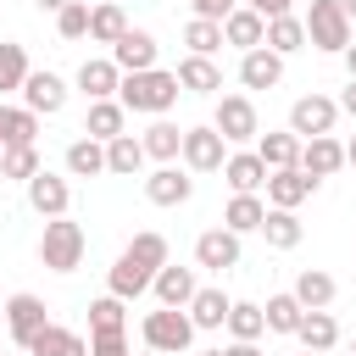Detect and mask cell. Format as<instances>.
Here are the masks:
<instances>
[{"instance_id":"obj_41","label":"cell","mask_w":356,"mask_h":356,"mask_svg":"<svg viewBox=\"0 0 356 356\" xmlns=\"http://www.w3.org/2000/svg\"><path fill=\"white\" fill-rule=\"evenodd\" d=\"M184 44H189V56H217V50H222V22L189 17V22H184Z\"/></svg>"},{"instance_id":"obj_6","label":"cell","mask_w":356,"mask_h":356,"mask_svg":"<svg viewBox=\"0 0 356 356\" xmlns=\"http://www.w3.org/2000/svg\"><path fill=\"white\" fill-rule=\"evenodd\" d=\"M178 156H184V172H222V161H228V145H222V134L206 122V128H184V145H178Z\"/></svg>"},{"instance_id":"obj_42","label":"cell","mask_w":356,"mask_h":356,"mask_svg":"<svg viewBox=\"0 0 356 356\" xmlns=\"http://www.w3.org/2000/svg\"><path fill=\"white\" fill-rule=\"evenodd\" d=\"M33 172H39V145H11V150H0V178L28 184Z\"/></svg>"},{"instance_id":"obj_28","label":"cell","mask_w":356,"mask_h":356,"mask_svg":"<svg viewBox=\"0 0 356 356\" xmlns=\"http://www.w3.org/2000/svg\"><path fill=\"white\" fill-rule=\"evenodd\" d=\"M256 156H261L267 172H284V167L300 161V139H295L289 128H284V134H256Z\"/></svg>"},{"instance_id":"obj_52","label":"cell","mask_w":356,"mask_h":356,"mask_svg":"<svg viewBox=\"0 0 356 356\" xmlns=\"http://www.w3.org/2000/svg\"><path fill=\"white\" fill-rule=\"evenodd\" d=\"M345 167H356V134L345 139Z\"/></svg>"},{"instance_id":"obj_33","label":"cell","mask_w":356,"mask_h":356,"mask_svg":"<svg viewBox=\"0 0 356 356\" xmlns=\"http://www.w3.org/2000/svg\"><path fill=\"white\" fill-rule=\"evenodd\" d=\"M261 217H267V200H261V195H234V200L222 206V228H228V234H256Z\"/></svg>"},{"instance_id":"obj_34","label":"cell","mask_w":356,"mask_h":356,"mask_svg":"<svg viewBox=\"0 0 356 356\" xmlns=\"http://www.w3.org/2000/svg\"><path fill=\"white\" fill-rule=\"evenodd\" d=\"M122 122H128V111H122L117 100H89V117H83V134L106 145V139H117V134H122Z\"/></svg>"},{"instance_id":"obj_26","label":"cell","mask_w":356,"mask_h":356,"mask_svg":"<svg viewBox=\"0 0 356 356\" xmlns=\"http://www.w3.org/2000/svg\"><path fill=\"white\" fill-rule=\"evenodd\" d=\"M306 312H328L334 306V295H339V284L323 273V267H300V278H295V289H289Z\"/></svg>"},{"instance_id":"obj_59","label":"cell","mask_w":356,"mask_h":356,"mask_svg":"<svg viewBox=\"0 0 356 356\" xmlns=\"http://www.w3.org/2000/svg\"><path fill=\"white\" fill-rule=\"evenodd\" d=\"M22 356H28V350H22Z\"/></svg>"},{"instance_id":"obj_57","label":"cell","mask_w":356,"mask_h":356,"mask_svg":"<svg viewBox=\"0 0 356 356\" xmlns=\"http://www.w3.org/2000/svg\"><path fill=\"white\" fill-rule=\"evenodd\" d=\"M300 356H317V350H300Z\"/></svg>"},{"instance_id":"obj_25","label":"cell","mask_w":356,"mask_h":356,"mask_svg":"<svg viewBox=\"0 0 356 356\" xmlns=\"http://www.w3.org/2000/svg\"><path fill=\"white\" fill-rule=\"evenodd\" d=\"M222 178H228V189H234V195H256V189L267 184V167H261V156H256V150H234V156L222 161Z\"/></svg>"},{"instance_id":"obj_35","label":"cell","mask_w":356,"mask_h":356,"mask_svg":"<svg viewBox=\"0 0 356 356\" xmlns=\"http://www.w3.org/2000/svg\"><path fill=\"white\" fill-rule=\"evenodd\" d=\"M122 33H128V17H122V6H111V0L89 6V39H95V44H117Z\"/></svg>"},{"instance_id":"obj_38","label":"cell","mask_w":356,"mask_h":356,"mask_svg":"<svg viewBox=\"0 0 356 356\" xmlns=\"http://www.w3.org/2000/svg\"><path fill=\"white\" fill-rule=\"evenodd\" d=\"M122 328H128V300H117V295L89 300V334H122Z\"/></svg>"},{"instance_id":"obj_3","label":"cell","mask_w":356,"mask_h":356,"mask_svg":"<svg viewBox=\"0 0 356 356\" xmlns=\"http://www.w3.org/2000/svg\"><path fill=\"white\" fill-rule=\"evenodd\" d=\"M139 334H145V350H161V356H178V350L195 345V323H189L184 306H156V312H145Z\"/></svg>"},{"instance_id":"obj_30","label":"cell","mask_w":356,"mask_h":356,"mask_svg":"<svg viewBox=\"0 0 356 356\" xmlns=\"http://www.w3.org/2000/svg\"><path fill=\"white\" fill-rule=\"evenodd\" d=\"M33 139H39V117H33L28 106H6V100H0V150L33 145Z\"/></svg>"},{"instance_id":"obj_46","label":"cell","mask_w":356,"mask_h":356,"mask_svg":"<svg viewBox=\"0 0 356 356\" xmlns=\"http://www.w3.org/2000/svg\"><path fill=\"white\" fill-rule=\"evenodd\" d=\"M239 6H245V11H256L261 22H273V17H289V6H295V0H239Z\"/></svg>"},{"instance_id":"obj_9","label":"cell","mask_w":356,"mask_h":356,"mask_svg":"<svg viewBox=\"0 0 356 356\" xmlns=\"http://www.w3.org/2000/svg\"><path fill=\"white\" fill-rule=\"evenodd\" d=\"M267 206L273 211H295V206H306L312 195H317V178H306L300 167H284V172H267Z\"/></svg>"},{"instance_id":"obj_50","label":"cell","mask_w":356,"mask_h":356,"mask_svg":"<svg viewBox=\"0 0 356 356\" xmlns=\"http://www.w3.org/2000/svg\"><path fill=\"white\" fill-rule=\"evenodd\" d=\"M339 56H345V72H350V78H356V39H350V44H345V50H339Z\"/></svg>"},{"instance_id":"obj_51","label":"cell","mask_w":356,"mask_h":356,"mask_svg":"<svg viewBox=\"0 0 356 356\" xmlns=\"http://www.w3.org/2000/svg\"><path fill=\"white\" fill-rule=\"evenodd\" d=\"M33 6H39V11H50V17H56V11H61V6H67V0H33Z\"/></svg>"},{"instance_id":"obj_1","label":"cell","mask_w":356,"mask_h":356,"mask_svg":"<svg viewBox=\"0 0 356 356\" xmlns=\"http://www.w3.org/2000/svg\"><path fill=\"white\" fill-rule=\"evenodd\" d=\"M178 78L172 72H161V67H150V72H122V83H117V106L122 111H145V117H167L172 106H178Z\"/></svg>"},{"instance_id":"obj_58","label":"cell","mask_w":356,"mask_h":356,"mask_svg":"<svg viewBox=\"0 0 356 356\" xmlns=\"http://www.w3.org/2000/svg\"><path fill=\"white\" fill-rule=\"evenodd\" d=\"M350 350H356V339H350Z\"/></svg>"},{"instance_id":"obj_12","label":"cell","mask_w":356,"mask_h":356,"mask_svg":"<svg viewBox=\"0 0 356 356\" xmlns=\"http://www.w3.org/2000/svg\"><path fill=\"white\" fill-rule=\"evenodd\" d=\"M306 178H334L339 167H345V145L334 139V134H317V139H300V161H295Z\"/></svg>"},{"instance_id":"obj_37","label":"cell","mask_w":356,"mask_h":356,"mask_svg":"<svg viewBox=\"0 0 356 356\" xmlns=\"http://www.w3.org/2000/svg\"><path fill=\"white\" fill-rule=\"evenodd\" d=\"M261 317H267V334H295V328H300V317H306V306L284 289V295H267Z\"/></svg>"},{"instance_id":"obj_43","label":"cell","mask_w":356,"mask_h":356,"mask_svg":"<svg viewBox=\"0 0 356 356\" xmlns=\"http://www.w3.org/2000/svg\"><path fill=\"white\" fill-rule=\"evenodd\" d=\"M122 256H134L139 267H150V273H156V267H167V239H161L156 228H145V234H134V239H128V250H122Z\"/></svg>"},{"instance_id":"obj_14","label":"cell","mask_w":356,"mask_h":356,"mask_svg":"<svg viewBox=\"0 0 356 356\" xmlns=\"http://www.w3.org/2000/svg\"><path fill=\"white\" fill-rule=\"evenodd\" d=\"M195 267H206V273H228V267H239V234H228V228H206V234L195 239Z\"/></svg>"},{"instance_id":"obj_54","label":"cell","mask_w":356,"mask_h":356,"mask_svg":"<svg viewBox=\"0 0 356 356\" xmlns=\"http://www.w3.org/2000/svg\"><path fill=\"white\" fill-rule=\"evenodd\" d=\"M0 328H6V300H0Z\"/></svg>"},{"instance_id":"obj_45","label":"cell","mask_w":356,"mask_h":356,"mask_svg":"<svg viewBox=\"0 0 356 356\" xmlns=\"http://www.w3.org/2000/svg\"><path fill=\"white\" fill-rule=\"evenodd\" d=\"M89 356H134L128 334H89Z\"/></svg>"},{"instance_id":"obj_5","label":"cell","mask_w":356,"mask_h":356,"mask_svg":"<svg viewBox=\"0 0 356 356\" xmlns=\"http://www.w3.org/2000/svg\"><path fill=\"white\" fill-rule=\"evenodd\" d=\"M211 128L222 134V145H250L261 134V117H256V100L250 95H217V111H211Z\"/></svg>"},{"instance_id":"obj_48","label":"cell","mask_w":356,"mask_h":356,"mask_svg":"<svg viewBox=\"0 0 356 356\" xmlns=\"http://www.w3.org/2000/svg\"><path fill=\"white\" fill-rule=\"evenodd\" d=\"M334 106H339V111H345V117H356V78H350V83H345V95H339V100H334Z\"/></svg>"},{"instance_id":"obj_40","label":"cell","mask_w":356,"mask_h":356,"mask_svg":"<svg viewBox=\"0 0 356 356\" xmlns=\"http://www.w3.org/2000/svg\"><path fill=\"white\" fill-rule=\"evenodd\" d=\"M28 72H33V67H28V50H22L17 39H0V95H6V89H22Z\"/></svg>"},{"instance_id":"obj_11","label":"cell","mask_w":356,"mask_h":356,"mask_svg":"<svg viewBox=\"0 0 356 356\" xmlns=\"http://www.w3.org/2000/svg\"><path fill=\"white\" fill-rule=\"evenodd\" d=\"M22 106L33 111V117H56L61 106H67V78L61 72H28V83H22Z\"/></svg>"},{"instance_id":"obj_10","label":"cell","mask_w":356,"mask_h":356,"mask_svg":"<svg viewBox=\"0 0 356 356\" xmlns=\"http://www.w3.org/2000/svg\"><path fill=\"white\" fill-rule=\"evenodd\" d=\"M44 323H50V317H44V300H39L33 289H17V295L6 300V334H11L22 350H28V339H33Z\"/></svg>"},{"instance_id":"obj_44","label":"cell","mask_w":356,"mask_h":356,"mask_svg":"<svg viewBox=\"0 0 356 356\" xmlns=\"http://www.w3.org/2000/svg\"><path fill=\"white\" fill-rule=\"evenodd\" d=\"M56 33L61 39H89V0H67L56 11Z\"/></svg>"},{"instance_id":"obj_16","label":"cell","mask_w":356,"mask_h":356,"mask_svg":"<svg viewBox=\"0 0 356 356\" xmlns=\"http://www.w3.org/2000/svg\"><path fill=\"white\" fill-rule=\"evenodd\" d=\"M72 83L83 89V100H117L122 72H117V61H111V56H89V61L78 67V78H72Z\"/></svg>"},{"instance_id":"obj_49","label":"cell","mask_w":356,"mask_h":356,"mask_svg":"<svg viewBox=\"0 0 356 356\" xmlns=\"http://www.w3.org/2000/svg\"><path fill=\"white\" fill-rule=\"evenodd\" d=\"M222 356H261V350H256V345H250V339H234V345H228V350H222Z\"/></svg>"},{"instance_id":"obj_2","label":"cell","mask_w":356,"mask_h":356,"mask_svg":"<svg viewBox=\"0 0 356 356\" xmlns=\"http://www.w3.org/2000/svg\"><path fill=\"white\" fill-rule=\"evenodd\" d=\"M83 250H89L83 222H72V217H50V222H44V234H39V261H44L50 273H78V267H83Z\"/></svg>"},{"instance_id":"obj_32","label":"cell","mask_w":356,"mask_h":356,"mask_svg":"<svg viewBox=\"0 0 356 356\" xmlns=\"http://www.w3.org/2000/svg\"><path fill=\"white\" fill-rule=\"evenodd\" d=\"M67 172H72V178H100V172H106V145L89 139V134H78V139L67 145Z\"/></svg>"},{"instance_id":"obj_22","label":"cell","mask_w":356,"mask_h":356,"mask_svg":"<svg viewBox=\"0 0 356 356\" xmlns=\"http://www.w3.org/2000/svg\"><path fill=\"white\" fill-rule=\"evenodd\" d=\"M228 306H234V300L222 295V284H206V289L189 295L184 312H189V323H195V334H200V328H222V323H228Z\"/></svg>"},{"instance_id":"obj_15","label":"cell","mask_w":356,"mask_h":356,"mask_svg":"<svg viewBox=\"0 0 356 356\" xmlns=\"http://www.w3.org/2000/svg\"><path fill=\"white\" fill-rule=\"evenodd\" d=\"M239 83H245V89H278V83H284V56H273L267 44L245 50V56H239Z\"/></svg>"},{"instance_id":"obj_4","label":"cell","mask_w":356,"mask_h":356,"mask_svg":"<svg viewBox=\"0 0 356 356\" xmlns=\"http://www.w3.org/2000/svg\"><path fill=\"white\" fill-rule=\"evenodd\" d=\"M300 28H306V44H317V50H328V56H339L356 33H350V17L339 11V0H312V11L300 17Z\"/></svg>"},{"instance_id":"obj_20","label":"cell","mask_w":356,"mask_h":356,"mask_svg":"<svg viewBox=\"0 0 356 356\" xmlns=\"http://www.w3.org/2000/svg\"><path fill=\"white\" fill-rule=\"evenodd\" d=\"M150 267H139L134 256H117L111 261V273H106V295H117V300H139L145 289H150Z\"/></svg>"},{"instance_id":"obj_55","label":"cell","mask_w":356,"mask_h":356,"mask_svg":"<svg viewBox=\"0 0 356 356\" xmlns=\"http://www.w3.org/2000/svg\"><path fill=\"white\" fill-rule=\"evenodd\" d=\"M200 356H222V350H200Z\"/></svg>"},{"instance_id":"obj_47","label":"cell","mask_w":356,"mask_h":356,"mask_svg":"<svg viewBox=\"0 0 356 356\" xmlns=\"http://www.w3.org/2000/svg\"><path fill=\"white\" fill-rule=\"evenodd\" d=\"M189 6H195V17H206V22H222V17H228L239 0H189Z\"/></svg>"},{"instance_id":"obj_56","label":"cell","mask_w":356,"mask_h":356,"mask_svg":"<svg viewBox=\"0 0 356 356\" xmlns=\"http://www.w3.org/2000/svg\"><path fill=\"white\" fill-rule=\"evenodd\" d=\"M145 356H161V350H145Z\"/></svg>"},{"instance_id":"obj_13","label":"cell","mask_w":356,"mask_h":356,"mask_svg":"<svg viewBox=\"0 0 356 356\" xmlns=\"http://www.w3.org/2000/svg\"><path fill=\"white\" fill-rule=\"evenodd\" d=\"M195 195V178L172 161V167H156V172H145V200L150 206H184Z\"/></svg>"},{"instance_id":"obj_17","label":"cell","mask_w":356,"mask_h":356,"mask_svg":"<svg viewBox=\"0 0 356 356\" xmlns=\"http://www.w3.org/2000/svg\"><path fill=\"white\" fill-rule=\"evenodd\" d=\"M111 61H117V72H150V67H156V39H150L145 28H128V33L111 44Z\"/></svg>"},{"instance_id":"obj_39","label":"cell","mask_w":356,"mask_h":356,"mask_svg":"<svg viewBox=\"0 0 356 356\" xmlns=\"http://www.w3.org/2000/svg\"><path fill=\"white\" fill-rule=\"evenodd\" d=\"M222 328H228L234 339H250V345H256V339L267 334V317H261V306H256V300H234V306H228V323H222Z\"/></svg>"},{"instance_id":"obj_19","label":"cell","mask_w":356,"mask_h":356,"mask_svg":"<svg viewBox=\"0 0 356 356\" xmlns=\"http://www.w3.org/2000/svg\"><path fill=\"white\" fill-rule=\"evenodd\" d=\"M139 145H145V161L172 167V161H178V145H184V128H178V122H167V117H156V122L139 134Z\"/></svg>"},{"instance_id":"obj_29","label":"cell","mask_w":356,"mask_h":356,"mask_svg":"<svg viewBox=\"0 0 356 356\" xmlns=\"http://www.w3.org/2000/svg\"><path fill=\"white\" fill-rule=\"evenodd\" d=\"M256 234L267 239V250H295V245L306 239L300 217H295V211H273V206H267V217H261V228H256Z\"/></svg>"},{"instance_id":"obj_21","label":"cell","mask_w":356,"mask_h":356,"mask_svg":"<svg viewBox=\"0 0 356 356\" xmlns=\"http://www.w3.org/2000/svg\"><path fill=\"white\" fill-rule=\"evenodd\" d=\"M200 284H195V273L189 267H156V278H150V295H156V306H189V295H195Z\"/></svg>"},{"instance_id":"obj_23","label":"cell","mask_w":356,"mask_h":356,"mask_svg":"<svg viewBox=\"0 0 356 356\" xmlns=\"http://www.w3.org/2000/svg\"><path fill=\"white\" fill-rule=\"evenodd\" d=\"M28 356H89V339L61 328V323H44L33 339H28Z\"/></svg>"},{"instance_id":"obj_7","label":"cell","mask_w":356,"mask_h":356,"mask_svg":"<svg viewBox=\"0 0 356 356\" xmlns=\"http://www.w3.org/2000/svg\"><path fill=\"white\" fill-rule=\"evenodd\" d=\"M334 122H339V106H334L328 95H300V100L289 106V134H295V139L334 134Z\"/></svg>"},{"instance_id":"obj_31","label":"cell","mask_w":356,"mask_h":356,"mask_svg":"<svg viewBox=\"0 0 356 356\" xmlns=\"http://www.w3.org/2000/svg\"><path fill=\"white\" fill-rule=\"evenodd\" d=\"M139 167H145V145H139L134 134L106 139V172H117V178H139Z\"/></svg>"},{"instance_id":"obj_8","label":"cell","mask_w":356,"mask_h":356,"mask_svg":"<svg viewBox=\"0 0 356 356\" xmlns=\"http://www.w3.org/2000/svg\"><path fill=\"white\" fill-rule=\"evenodd\" d=\"M28 206L50 222V217H67V206H72V184L61 178V172H50V167H39L33 178H28Z\"/></svg>"},{"instance_id":"obj_53","label":"cell","mask_w":356,"mask_h":356,"mask_svg":"<svg viewBox=\"0 0 356 356\" xmlns=\"http://www.w3.org/2000/svg\"><path fill=\"white\" fill-rule=\"evenodd\" d=\"M339 11H345V17H350V22H356V0H339Z\"/></svg>"},{"instance_id":"obj_36","label":"cell","mask_w":356,"mask_h":356,"mask_svg":"<svg viewBox=\"0 0 356 356\" xmlns=\"http://www.w3.org/2000/svg\"><path fill=\"white\" fill-rule=\"evenodd\" d=\"M261 44H267L273 56H295V50H306V28H300V17H295V11H289V17H273Z\"/></svg>"},{"instance_id":"obj_18","label":"cell","mask_w":356,"mask_h":356,"mask_svg":"<svg viewBox=\"0 0 356 356\" xmlns=\"http://www.w3.org/2000/svg\"><path fill=\"white\" fill-rule=\"evenodd\" d=\"M172 78H178L184 95H217V89H222V67H217L211 56H184Z\"/></svg>"},{"instance_id":"obj_24","label":"cell","mask_w":356,"mask_h":356,"mask_svg":"<svg viewBox=\"0 0 356 356\" xmlns=\"http://www.w3.org/2000/svg\"><path fill=\"white\" fill-rule=\"evenodd\" d=\"M261 39H267V22H261L256 11H245V6H234V11L222 17V44H234L239 56H245V50H256Z\"/></svg>"},{"instance_id":"obj_27","label":"cell","mask_w":356,"mask_h":356,"mask_svg":"<svg viewBox=\"0 0 356 356\" xmlns=\"http://www.w3.org/2000/svg\"><path fill=\"white\" fill-rule=\"evenodd\" d=\"M295 339H300V350L328 356V350L339 345V323H334V312H306V317H300V328H295Z\"/></svg>"}]
</instances>
